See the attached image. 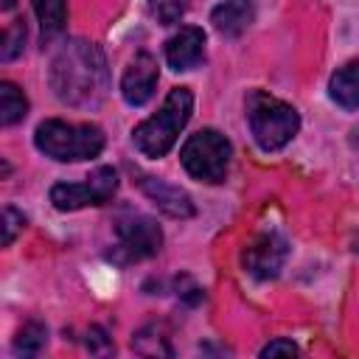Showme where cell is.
<instances>
[{
  "instance_id": "1",
  "label": "cell",
  "mask_w": 359,
  "mask_h": 359,
  "mask_svg": "<svg viewBox=\"0 0 359 359\" xmlns=\"http://www.w3.org/2000/svg\"><path fill=\"white\" fill-rule=\"evenodd\" d=\"M109 73L98 45L73 39L50 62V87L70 107H95L107 95Z\"/></svg>"
},
{
  "instance_id": "2",
  "label": "cell",
  "mask_w": 359,
  "mask_h": 359,
  "mask_svg": "<svg viewBox=\"0 0 359 359\" xmlns=\"http://www.w3.org/2000/svg\"><path fill=\"white\" fill-rule=\"evenodd\" d=\"M191 109H194L191 90L188 87H174L165 95L160 112L151 115V118H146L140 126H135V132H132L135 146L143 154H149V157H163L174 146V140L182 132V126L188 123Z\"/></svg>"
},
{
  "instance_id": "3",
  "label": "cell",
  "mask_w": 359,
  "mask_h": 359,
  "mask_svg": "<svg viewBox=\"0 0 359 359\" xmlns=\"http://www.w3.org/2000/svg\"><path fill=\"white\" fill-rule=\"evenodd\" d=\"M36 149L45 151L53 160L62 163H76V160H90L101 154L104 149V132L93 123H67L59 118L42 121L36 126Z\"/></svg>"
},
{
  "instance_id": "4",
  "label": "cell",
  "mask_w": 359,
  "mask_h": 359,
  "mask_svg": "<svg viewBox=\"0 0 359 359\" xmlns=\"http://www.w3.org/2000/svg\"><path fill=\"white\" fill-rule=\"evenodd\" d=\"M247 121H250L255 143L264 151L283 149L300 126L294 107H289L286 101H280L269 93H261V90H252L247 95Z\"/></svg>"
},
{
  "instance_id": "5",
  "label": "cell",
  "mask_w": 359,
  "mask_h": 359,
  "mask_svg": "<svg viewBox=\"0 0 359 359\" xmlns=\"http://www.w3.org/2000/svg\"><path fill=\"white\" fill-rule=\"evenodd\" d=\"M230 140L216 129H202L191 135L180 151L185 171L202 182H222L230 165Z\"/></svg>"
},
{
  "instance_id": "6",
  "label": "cell",
  "mask_w": 359,
  "mask_h": 359,
  "mask_svg": "<svg viewBox=\"0 0 359 359\" xmlns=\"http://www.w3.org/2000/svg\"><path fill=\"white\" fill-rule=\"evenodd\" d=\"M118 191V174L109 165L95 168L84 182H59L50 188V202L59 210H79L87 205H104Z\"/></svg>"
},
{
  "instance_id": "7",
  "label": "cell",
  "mask_w": 359,
  "mask_h": 359,
  "mask_svg": "<svg viewBox=\"0 0 359 359\" xmlns=\"http://www.w3.org/2000/svg\"><path fill=\"white\" fill-rule=\"evenodd\" d=\"M163 244V230L149 216H129L118 222V250L126 261L151 258Z\"/></svg>"
},
{
  "instance_id": "8",
  "label": "cell",
  "mask_w": 359,
  "mask_h": 359,
  "mask_svg": "<svg viewBox=\"0 0 359 359\" xmlns=\"http://www.w3.org/2000/svg\"><path fill=\"white\" fill-rule=\"evenodd\" d=\"M286 252H289L286 250V241L278 233H261V236H255L244 247L241 261H244V269L252 278L266 280V278H275L280 272V266L286 261Z\"/></svg>"
},
{
  "instance_id": "9",
  "label": "cell",
  "mask_w": 359,
  "mask_h": 359,
  "mask_svg": "<svg viewBox=\"0 0 359 359\" xmlns=\"http://www.w3.org/2000/svg\"><path fill=\"white\" fill-rule=\"evenodd\" d=\"M154 87H157V62L149 53H137L121 79V93L126 104L132 107L146 104L154 95Z\"/></svg>"
},
{
  "instance_id": "10",
  "label": "cell",
  "mask_w": 359,
  "mask_h": 359,
  "mask_svg": "<svg viewBox=\"0 0 359 359\" xmlns=\"http://www.w3.org/2000/svg\"><path fill=\"white\" fill-rule=\"evenodd\" d=\"M202 48H205V34L196 25H185L180 28L168 42H165V62L174 70H191L199 59H202Z\"/></svg>"
},
{
  "instance_id": "11",
  "label": "cell",
  "mask_w": 359,
  "mask_h": 359,
  "mask_svg": "<svg viewBox=\"0 0 359 359\" xmlns=\"http://www.w3.org/2000/svg\"><path fill=\"white\" fill-rule=\"evenodd\" d=\"M140 188H143V194H146L163 213H168V216H174V219H188V216H194V202H191V196H188L182 188H177V185H171V182H163V180H154V177H143V180H140Z\"/></svg>"
},
{
  "instance_id": "12",
  "label": "cell",
  "mask_w": 359,
  "mask_h": 359,
  "mask_svg": "<svg viewBox=\"0 0 359 359\" xmlns=\"http://www.w3.org/2000/svg\"><path fill=\"white\" fill-rule=\"evenodd\" d=\"M255 17V0H222L213 14L210 22L219 34L224 36H238Z\"/></svg>"
},
{
  "instance_id": "13",
  "label": "cell",
  "mask_w": 359,
  "mask_h": 359,
  "mask_svg": "<svg viewBox=\"0 0 359 359\" xmlns=\"http://www.w3.org/2000/svg\"><path fill=\"white\" fill-rule=\"evenodd\" d=\"M331 98L345 107V109H356L359 107V59L342 65L334 76H331Z\"/></svg>"
},
{
  "instance_id": "14",
  "label": "cell",
  "mask_w": 359,
  "mask_h": 359,
  "mask_svg": "<svg viewBox=\"0 0 359 359\" xmlns=\"http://www.w3.org/2000/svg\"><path fill=\"white\" fill-rule=\"evenodd\" d=\"M31 3L39 17L42 39H53L56 34H62L65 20H67V0H31Z\"/></svg>"
},
{
  "instance_id": "15",
  "label": "cell",
  "mask_w": 359,
  "mask_h": 359,
  "mask_svg": "<svg viewBox=\"0 0 359 359\" xmlns=\"http://www.w3.org/2000/svg\"><path fill=\"white\" fill-rule=\"evenodd\" d=\"M28 112V101L22 95V90L11 81L0 84V123L3 126H14L17 121H22Z\"/></svg>"
},
{
  "instance_id": "16",
  "label": "cell",
  "mask_w": 359,
  "mask_h": 359,
  "mask_svg": "<svg viewBox=\"0 0 359 359\" xmlns=\"http://www.w3.org/2000/svg\"><path fill=\"white\" fill-rule=\"evenodd\" d=\"M45 339H48V331L42 323H25L14 339V353L17 356H36L45 348Z\"/></svg>"
},
{
  "instance_id": "17",
  "label": "cell",
  "mask_w": 359,
  "mask_h": 359,
  "mask_svg": "<svg viewBox=\"0 0 359 359\" xmlns=\"http://www.w3.org/2000/svg\"><path fill=\"white\" fill-rule=\"evenodd\" d=\"M188 8V0H149V11L151 17H157V22L171 25L177 22Z\"/></svg>"
},
{
  "instance_id": "18",
  "label": "cell",
  "mask_w": 359,
  "mask_h": 359,
  "mask_svg": "<svg viewBox=\"0 0 359 359\" xmlns=\"http://www.w3.org/2000/svg\"><path fill=\"white\" fill-rule=\"evenodd\" d=\"M22 42H25V22L17 20L8 25V31L3 34V45H0V59L3 62H11L20 50H22Z\"/></svg>"
},
{
  "instance_id": "19",
  "label": "cell",
  "mask_w": 359,
  "mask_h": 359,
  "mask_svg": "<svg viewBox=\"0 0 359 359\" xmlns=\"http://www.w3.org/2000/svg\"><path fill=\"white\" fill-rule=\"evenodd\" d=\"M22 224H25V219H22L20 210H14V208H6V210H3V244H6V247L14 241V236H17V230H20Z\"/></svg>"
},
{
  "instance_id": "20",
  "label": "cell",
  "mask_w": 359,
  "mask_h": 359,
  "mask_svg": "<svg viewBox=\"0 0 359 359\" xmlns=\"http://www.w3.org/2000/svg\"><path fill=\"white\" fill-rule=\"evenodd\" d=\"M294 353H297V345L289 342V339H272L261 351V356H294Z\"/></svg>"
},
{
  "instance_id": "21",
  "label": "cell",
  "mask_w": 359,
  "mask_h": 359,
  "mask_svg": "<svg viewBox=\"0 0 359 359\" xmlns=\"http://www.w3.org/2000/svg\"><path fill=\"white\" fill-rule=\"evenodd\" d=\"M11 6H14V0H0V8H3V11H8Z\"/></svg>"
}]
</instances>
